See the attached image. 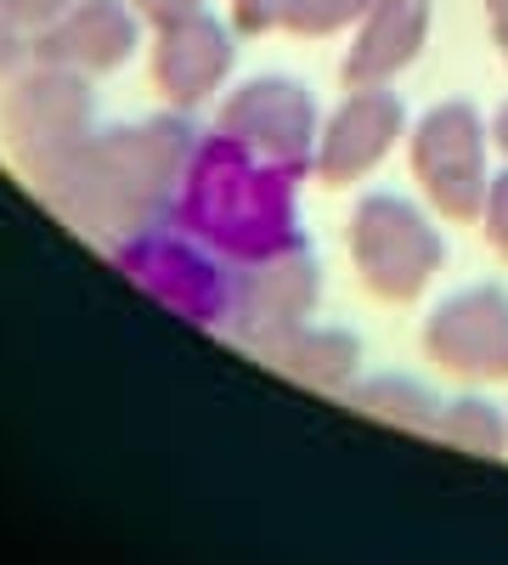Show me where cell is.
Masks as SVG:
<instances>
[{
  "label": "cell",
  "instance_id": "1",
  "mask_svg": "<svg viewBox=\"0 0 508 565\" xmlns=\"http://www.w3.org/2000/svg\"><path fill=\"white\" fill-rule=\"evenodd\" d=\"M350 249L361 277L374 282L385 300H412L441 266V244L419 210L401 199H367L350 221Z\"/></svg>",
  "mask_w": 508,
  "mask_h": 565
},
{
  "label": "cell",
  "instance_id": "2",
  "mask_svg": "<svg viewBox=\"0 0 508 565\" xmlns=\"http://www.w3.org/2000/svg\"><path fill=\"white\" fill-rule=\"evenodd\" d=\"M480 153H486V130L469 103H441L412 136V164H419L424 186L446 215H475V204H486Z\"/></svg>",
  "mask_w": 508,
  "mask_h": 565
},
{
  "label": "cell",
  "instance_id": "3",
  "mask_svg": "<svg viewBox=\"0 0 508 565\" xmlns=\"http://www.w3.org/2000/svg\"><path fill=\"white\" fill-rule=\"evenodd\" d=\"M311 97L289 79H255L226 103V136L277 170H300L311 159Z\"/></svg>",
  "mask_w": 508,
  "mask_h": 565
},
{
  "label": "cell",
  "instance_id": "4",
  "mask_svg": "<svg viewBox=\"0 0 508 565\" xmlns=\"http://www.w3.org/2000/svg\"><path fill=\"white\" fill-rule=\"evenodd\" d=\"M430 356L464 380H508V300L497 289H469L435 311Z\"/></svg>",
  "mask_w": 508,
  "mask_h": 565
},
{
  "label": "cell",
  "instance_id": "5",
  "mask_svg": "<svg viewBox=\"0 0 508 565\" xmlns=\"http://www.w3.org/2000/svg\"><path fill=\"white\" fill-rule=\"evenodd\" d=\"M159 85L170 103H204L209 90L226 79L233 68V40H226L220 18H204V12H187V18H170L164 34H159Z\"/></svg>",
  "mask_w": 508,
  "mask_h": 565
},
{
  "label": "cell",
  "instance_id": "6",
  "mask_svg": "<svg viewBox=\"0 0 508 565\" xmlns=\"http://www.w3.org/2000/svg\"><path fill=\"white\" fill-rule=\"evenodd\" d=\"M396 130H401V103L396 97H385V90H361V97H350L334 114L328 136H322V153H316L322 181H350L361 170H374L385 159V148L396 141Z\"/></svg>",
  "mask_w": 508,
  "mask_h": 565
},
{
  "label": "cell",
  "instance_id": "7",
  "mask_svg": "<svg viewBox=\"0 0 508 565\" xmlns=\"http://www.w3.org/2000/svg\"><path fill=\"white\" fill-rule=\"evenodd\" d=\"M424 29H430V0H379V7L367 12L356 45H350L345 79L350 85H374V79L401 74L412 57H419Z\"/></svg>",
  "mask_w": 508,
  "mask_h": 565
},
{
  "label": "cell",
  "instance_id": "8",
  "mask_svg": "<svg viewBox=\"0 0 508 565\" xmlns=\"http://www.w3.org/2000/svg\"><path fill=\"white\" fill-rule=\"evenodd\" d=\"M130 45H136L130 7H119V0H85V7H74L52 29L45 52L63 57V63H79V68H108V63H119L130 52Z\"/></svg>",
  "mask_w": 508,
  "mask_h": 565
},
{
  "label": "cell",
  "instance_id": "9",
  "mask_svg": "<svg viewBox=\"0 0 508 565\" xmlns=\"http://www.w3.org/2000/svg\"><path fill=\"white\" fill-rule=\"evenodd\" d=\"M311 289H316V271H311L300 255H289V249L266 255V277L255 282V289H249V322H266V328H289V322L305 311Z\"/></svg>",
  "mask_w": 508,
  "mask_h": 565
},
{
  "label": "cell",
  "instance_id": "10",
  "mask_svg": "<svg viewBox=\"0 0 508 565\" xmlns=\"http://www.w3.org/2000/svg\"><path fill=\"white\" fill-rule=\"evenodd\" d=\"M283 362L311 385H339L356 362V345L345 334H300L294 351H283Z\"/></svg>",
  "mask_w": 508,
  "mask_h": 565
},
{
  "label": "cell",
  "instance_id": "11",
  "mask_svg": "<svg viewBox=\"0 0 508 565\" xmlns=\"http://www.w3.org/2000/svg\"><path fill=\"white\" fill-rule=\"evenodd\" d=\"M379 0H283L277 7V23L294 29V34H334L356 18H367Z\"/></svg>",
  "mask_w": 508,
  "mask_h": 565
},
{
  "label": "cell",
  "instance_id": "12",
  "mask_svg": "<svg viewBox=\"0 0 508 565\" xmlns=\"http://www.w3.org/2000/svg\"><path fill=\"white\" fill-rule=\"evenodd\" d=\"M441 430H446L452 441H464V447H480V452H497V447H502V418H497L491 407H480V402H457V407L446 413Z\"/></svg>",
  "mask_w": 508,
  "mask_h": 565
},
{
  "label": "cell",
  "instance_id": "13",
  "mask_svg": "<svg viewBox=\"0 0 508 565\" xmlns=\"http://www.w3.org/2000/svg\"><path fill=\"white\" fill-rule=\"evenodd\" d=\"M57 12H63V0H0L7 23H52Z\"/></svg>",
  "mask_w": 508,
  "mask_h": 565
},
{
  "label": "cell",
  "instance_id": "14",
  "mask_svg": "<svg viewBox=\"0 0 508 565\" xmlns=\"http://www.w3.org/2000/svg\"><path fill=\"white\" fill-rule=\"evenodd\" d=\"M491 210H486V226H491V238H497V249L508 255V175L491 186V199H486Z\"/></svg>",
  "mask_w": 508,
  "mask_h": 565
},
{
  "label": "cell",
  "instance_id": "15",
  "mask_svg": "<svg viewBox=\"0 0 508 565\" xmlns=\"http://www.w3.org/2000/svg\"><path fill=\"white\" fill-rule=\"evenodd\" d=\"M277 7H283V0H233V12H238L244 29H271L277 23Z\"/></svg>",
  "mask_w": 508,
  "mask_h": 565
},
{
  "label": "cell",
  "instance_id": "16",
  "mask_svg": "<svg viewBox=\"0 0 508 565\" xmlns=\"http://www.w3.org/2000/svg\"><path fill=\"white\" fill-rule=\"evenodd\" d=\"M153 23H170V18H187V12H198V0H136Z\"/></svg>",
  "mask_w": 508,
  "mask_h": 565
},
{
  "label": "cell",
  "instance_id": "17",
  "mask_svg": "<svg viewBox=\"0 0 508 565\" xmlns=\"http://www.w3.org/2000/svg\"><path fill=\"white\" fill-rule=\"evenodd\" d=\"M486 12H491V34L502 45V57H508V0H486Z\"/></svg>",
  "mask_w": 508,
  "mask_h": 565
},
{
  "label": "cell",
  "instance_id": "18",
  "mask_svg": "<svg viewBox=\"0 0 508 565\" xmlns=\"http://www.w3.org/2000/svg\"><path fill=\"white\" fill-rule=\"evenodd\" d=\"M12 52H18V45H12V23H7V18H0V68H7V63H12Z\"/></svg>",
  "mask_w": 508,
  "mask_h": 565
},
{
  "label": "cell",
  "instance_id": "19",
  "mask_svg": "<svg viewBox=\"0 0 508 565\" xmlns=\"http://www.w3.org/2000/svg\"><path fill=\"white\" fill-rule=\"evenodd\" d=\"M497 141H502V148H508V108H502V119H497Z\"/></svg>",
  "mask_w": 508,
  "mask_h": 565
}]
</instances>
